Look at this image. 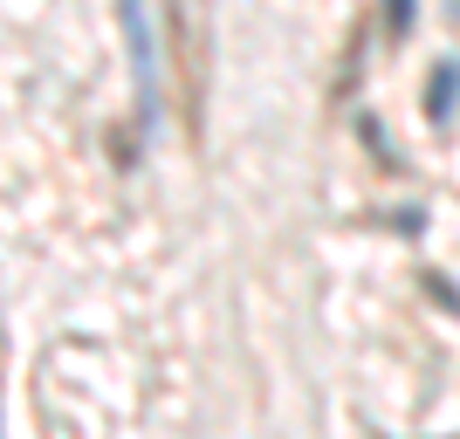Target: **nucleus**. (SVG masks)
Masks as SVG:
<instances>
[{"mask_svg":"<svg viewBox=\"0 0 460 439\" xmlns=\"http://www.w3.org/2000/svg\"><path fill=\"white\" fill-rule=\"evenodd\" d=\"M165 48L179 69V124L199 145L213 96V0H165Z\"/></svg>","mask_w":460,"mask_h":439,"instance_id":"nucleus-1","label":"nucleus"},{"mask_svg":"<svg viewBox=\"0 0 460 439\" xmlns=\"http://www.w3.org/2000/svg\"><path fill=\"white\" fill-rule=\"evenodd\" d=\"M124 41H131V83H137V131L158 117V56H152V14L145 0H124Z\"/></svg>","mask_w":460,"mask_h":439,"instance_id":"nucleus-2","label":"nucleus"},{"mask_svg":"<svg viewBox=\"0 0 460 439\" xmlns=\"http://www.w3.org/2000/svg\"><path fill=\"white\" fill-rule=\"evenodd\" d=\"M447 103H454V69L433 76V117H447Z\"/></svg>","mask_w":460,"mask_h":439,"instance_id":"nucleus-3","label":"nucleus"},{"mask_svg":"<svg viewBox=\"0 0 460 439\" xmlns=\"http://www.w3.org/2000/svg\"><path fill=\"white\" fill-rule=\"evenodd\" d=\"M405 14H412V0H392V35H405Z\"/></svg>","mask_w":460,"mask_h":439,"instance_id":"nucleus-4","label":"nucleus"}]
</instances>
